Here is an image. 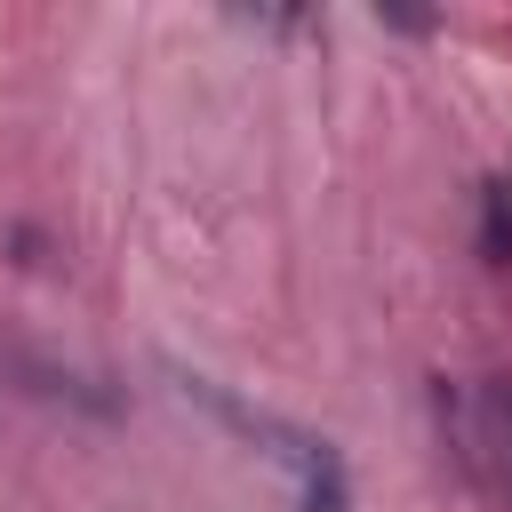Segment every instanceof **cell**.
<instances>
[{"label": "cell", "instance_id": "cell-1", "mask_svg": "<svg viewBox=\"0 0 512 512\" xmlns=\"http://www.w3.org/2000/svg\"><path fill=\"white\" fill-rule=\"evenodd\" d=\"M480 256L488 264H512V184L504 176L480 192Z\"/></svg>", "mask_w": 512, "mask_h": 512}]
</instances>
